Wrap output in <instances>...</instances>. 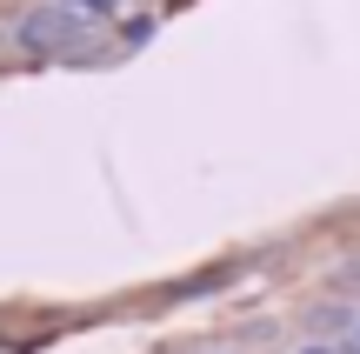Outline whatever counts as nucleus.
Returning <instances> with one entry per match:
<instances>
[{
  "mask_svg": "<svg viewBox=\"0 0 360 354\" xmlns=\"http://www.w3.org/2000/svg\"><path fill=\"white\" fill-rule=\"evenodd\" d=\"M87 40H94V13L67 7V0L27 7L13 20V47L34 53V61H87Z\"/></svg>",
  "mask_w": 360,
  "mask_h": 354,
  "instance_id": "obj_1",
  "label": "nucleus"
},
{
  "mask_svg": "<svg viewBox=\"0 0 360 354\" xmlns=\"http://www.w3.org/2000/svg\"><path fill=\"white\" fill-rule=\"evenodd\" d=\"M67 7H80V13H107V7H120V0H67Z\"/></svg>",
  "mask_w": 360,
  "mask_h": 354,
  "instance_id": "obj_2",
  "label": "nucleus"
},
{
  "mask_svg": "<svg viewBox=\"0 0 360 354\" xmlns=\"http://www.w3.org/2000/svg\"><path fill=\"white\" fill-rule=\"evenodd\" d=\"M294 354H340V348H294Z\"/></svg>",
  "mask_w": 360,
  "mask_h": 354,
  "instance_id": "obj_3",
  "label": "nucleus"
},
{
  "mask_svg": "<svg viewBox=\"0 0 360 354\" xmlns=\"http://www.w3.org/2000/svg\"><path fill=\"white\" fill-rule=\"evenodd\" d=\"M340 354H360V348H340Z\"/></svg>",
  "mask_w": 360,
  "mask_h": 354,
  "instance_id": "obj_4",
  "label": "nucleus"
},
{
  "mask_svg": "<svg viewBox=\"0 0 360 354\" xmlns=\"http://www.w3.org/2000/svg\"><path fill=\"white\" fill-rule=\"evenodd\" d=\"M354 348H360V341H354Z\"/></svg>",
  "mask_w": 360,
  "mask_h": 354,
  "instance_id": "obj_5",
  "label": "nucleus"
}]
</instances>
